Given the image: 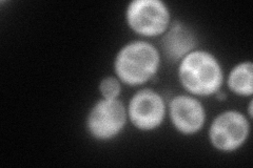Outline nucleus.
Masks as SVG:
<instances>
[{
  "mask_svg": "<svg viewBox=\"0 0 253 168\" xmlns=\"http://www.w3.org/2000/svg\"><path fill=\"white\" fill-rule=\"evenodd\" d=\"M195 44L196 40L193 33L181 23H174L163 40L164 52L172 61L184 57Z\"/></svg>",
  "mask_w": 253,
  "mask_h": 168,
  "instance_id": "nucleus-8",
  "label": "nucleus"
},
{
  "mask_svg": "<svg viewBox=\"0 0 253 168\" xmlns=\"http://www.w3.org/2000/svg\"><path fill=\"white\" fill-rule=\"evenodd\" d=\"M100 92L106 99H115L121 92L120 82L115 78H106L100 84Z\"/></svg>",
  "mask_w": 253,
  "mask_h": 168,
  "instance_id": "nucleus-10",
  "label": "nucleus"
},
{
  "mask_svg": "<svg viewBox=\"0 0 253 168\" xmlns=\"http://www.w3.org/2000/svg\"><path fill=\"white\" fill-rule=\"evenodd\" d=\"M129 115L133 124L138 129L153 130L164 119V101L161 96L153 91H140L130 102Z\"/></svg>",
  "mask_w": 253,
  "mask_h": 168,
  "instance_id": "nucleus-6",
  "label": "nucleus"
},
{
  "mask_svg": "<svg viewBox=\"0 0 253 168\" xmlns=\"http://www.w3.org/2000/svg\"><path fill=\"white\" fill-rule=\"evenodd\" d=\"M125 122L126 110L123 103L116 99H105L93 107L88 127L95 138L106 140L120 133Z\"/></svg>",
  "mask_w": 253,
  "mask_h": 168,
  "instance_id": "nucleus-5",
  "label": "nucleus"
},
{
  "mask_svg": "<svg viewBox=\"0 0 253 168\" xmlns=\"http://www.w3.org/2000/svg\"><path fill=\"white\" fill-rule=\"evenodd\" d=\"M179 78L189 92L208 96L218 91L223 81V74L212 55L206 52H193L181 61Z\"/></svg>",
  "mask_w": 253,
  "mask_h": 168,
  "instance_id": "nucleus-1",
  "label": "nucleus"
},
{
  "mask_svg": "<svg viewBox=\"0 0 253 168\" xmlns=\"http://www.w3.org/2000/svg\"><path fill=\"white\" fill-rule=\"evenodd\" d=\"M170 115L176 129L184 134H193L200 131L205 121L202 104L186 96H179L171 101Z\"/></svg>",
  "mask_w": 253,
  "mask_h": 168,
  "instance_id": "nucleus-7",
  "label": "nucleus"
},
{
  "mask_svg": "<svg viewBox=\"0 0 253 168\" xmlns=\"http://www.w3.org/2000/svg\"><path fill=\"white\" fill-rule=\"evenodd\" d=\"M248 133L249 125L245 117L236 111H227L213 121L210 138L216 148L231 151L242 145Z\"/></svg>",
  "mask_w": 253,
  "mask_h": 168,
  "instance_id": "nucleus-4",
  "label": "nucleus"
},
{
  "mask_svg": "<svg viewBox=\"0 0 253 168\" xmlns=\"http://www.w3.org/2000/svg\"><path fill=\"white\" fill-rule=\"evenodd\" d=\"M129 26L144 36H156L167 29L169 12L158 0H136L130 3L126 12Z\"/></svg>",
  "mask_w": 253,
  "mask_h": 168,
  "instance_id": "nucleus-3",
  "label": "nucleus"
},
{
  "mask_svg": "<svg viewBox=\"0 0 253 168\" xmlns=\"http://www.w3.org/2000/svg\"><path fill=\"white\" fill-rule=\"evenodd\" d=\"M228 84L230 89L239 95H252V65L250 62L237 66L229 76Z\"/></svg>",
  "mask_w": 253,
  "mask_h": 168,
  "instance_id": "nucleus-9",
  "label": "nucleus"
},
{
  "mask_svg": "<svg viewBox=\"0 0 253 168\" xmlns=\"http://www.w3.org/2000/svg\"><path fill=\"white\" fill-rule=\"evenodd\" d=\"M160 65V56L155 47L137 41L126 45L118 54L115 69L125 83L138 85L151 78Z\"/></svg>",
  "mask_w": 253,
  "mask_h": 168,
  "instance_id": "nucleus-2",
  "label": "nucleus"
}]
</instances>
